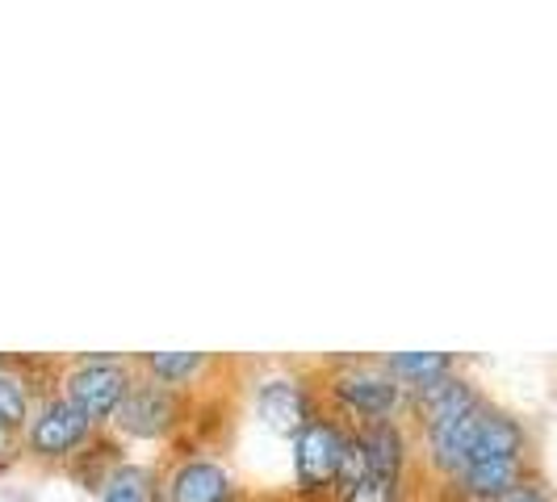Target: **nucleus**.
<instances>
[{
  "instance_id": "obj_1",
  "label": "nucleus",
  "mask_w": 557,
  "mask_h": 502,
  "mask_svg": "<svg viewBox=\"0 0 557 502\" xmlns=\"http://www.w3.org/2000/svg\"><path fill=\"white\" fill-rule=\"evenodd\" d=\"M323 411L344 418L348 427H369L407 415V390L386 373L382 356H323L310 361Z\"/></svg>"
},
{
  "instance_id": "obj_2",
  "label": "nucleus",
  "mask_w": 557,
  "mask_h": 502,
  "mask_svg": "<svg viewBox=\"0 0 557 502\" xmlns=\"http://www.w3.org/2000/svg\"><path fill=\"white\" fill-rule=\"evenodd\" d=\"M197 411H201V398L197 393L172 390V386H160V381H151V377L139 373L131 393H126V402H122V411L113 415L110 431L126 448L131 444L181 448V436L197 423Z\"/></svg>"
},
{
  "instance_id": "obj_3",
  "label": "nucleus",
  "mask_w": 557,
  "mask_h": 502,
  "mask_svg": "<svg viewBox=\"0 0 557 502\" xmlns=\"http://www.w3.org/2000/svg\"><path fill=\"white\" fill-rule=\"evenodd\" d=\"M348 444H352V427L332 411H319L289 440V494L298 502H335Z\"/></svg>"
},
{
  "instance_id": "obj_4",
  "label": "nucleus",
  "mask_w": 557,
  "mask_h": 502,
  "mask_svg": "<svg viewBox=\"0 0 557 502\" xmlns=\"http://www.w3.org/2000/svg\"><path fill=\"white\" fill-rule=\"evenodd\" d=\"M135 377H139L135 356H126V352H76V356H63L59 390L97 431H110L113 415L122 411Z\"/></svg>"
},
{
  "instance_id": "obj_5",
  "label": "nucleus",
  "mask_w": 557,
  "mask_h": 502,
  "mask_svg": "<svg viewBox=\"0 0 557 502\" xmlns=\"http://www.w3.org/2000/svg\"><path fill=\"white\" fill-rule=\"evenodd\" d=\"M92 436H97V427L63 398V390H51L47 398H38L26 431L17 436V452H22V465L63 474L72 465V456L92 444Z\"/></svg>"
},
{
  "instance_id": "obj_6",
  "label": "nucleus",
  "mask_w": 557,
  "mask_h": 502,
  "mask_svg": "<svg viewBox=\"0 0 557 502\" xmlns=\"http://www.w3.org/2000/svg\"><path fill=\"white\" fill-rule=\"evenodd\" d=\"M251 406H256V418H260L277 440L289 444L310 418L323 411L314 373H310V361L269 364V368L251 381Z\"/></svg>"
},
{
  "instance_id": "obj_7",
  "label": "nucleus",
  "mask_w": 557,
  "mask_h": 502,
  "mask_svg": "<svg viewBox=\"0 0 557 502\" xmlns=\"http://www.w3.org/2000/svg\"><path fill=\"white\" fill-rule=\"evenodd\" d=\"M168 502H256L223 456L206 448H172L164 461Z\"/></svg>"
},
{
  "instance_id": "obj_8",
  "label": "nucleus",
  "mask_w": 557,
  "mask_h": 502,
  "mask_svg": "<svg viewBox=\"0 0 557 502\" xmlns=\"http://www.w3.org/2000/svg\"><path fill=\"white\" fill-rule=\"evenodd\" d=\"M486 402V393L478 386L474 377L466 373V368H457V373H448L441 381H432V386H423V390H411L407 393V427L416 431V440L423 436H432V431H441L448 427L453 418L470 415L474 406Z\"/></svg>"
},
{
  "instance_id": "obj_9",
  "label": "nucleus",
  "mask_w": 557,
  "mask_h": 502,
  "mask_svg": "<svg viewBox=\"0 0 557 502\" xmlns=\"http://www.w3.org/2000/svg\"><path fill=\"white\" fill-rule=\"evenodd\" d=\"M352 444L361 452L364 474H382V477L419 474V440L416 431L407 427V418H386V423L352 427Z\"/></svg>"
},
{
  "instance_id": "obj_10",
  "label": "nucleus",
  "mask_w": 557,
  "mask_h": 502,
  "mask_svg": "<svg viewBox=\"0 0 557 502\" xmlns=\"http://www.w3.org/2000/svg\"><path fill=\"white\" fill-rule=\"evenodd\" d=\"M219 356L210 352H139L135 356V368L143 377L160 381V386H172V390H189L197 393L206 386V377L219 368Z\"/></svg>"
},
{
  "instance_id": "obj_11",
  "label": "nucleus",
  "mask_w": 557,
  "mask_h": 502,
  "mask_svg": "<svg viewBox=\"0 0 557 502\" xmlns=\"http://www.w3.org/2000/svg\"><path fill=\"white\" fill-rule=\"evenodd\" d=\"M97 502H168L164 499V461H135V456H126V461L101 481Z\"/></svg>"
},
{
  "instance_id": "obj_12",
  "label": "nucleus",
  "mask_w": 557,
  "mask_h": 502,
  "mask_svg": "<svg viewBox=\"0 0 557 502\" xmlns=\"http://www.w3.org/2000/svg\"><path fill=\"white\" fill-rule=\"evenodd\" d=\"M122 461H126V444H122L113 431H97L92 444L72 456V465L63 469V477H72V481H76L81 490H88V494H97L101 481H106Z\"/></svg>"
},
{
  "instance_id": "obj_13",
  "label": "nucleus",
  "mask_w": 557,
  "mask_h": 502,
  "mask_svg": "<svg viewBox=\"0 0 557 502\" xmlns=\"http://www.w3.org/2000/svg\"><path fill=\"white\" fill-rule=\"evenodd\" d=\"M382 364L407 393L423 390V386H432V381L461 368V361L453 352H382Z\"/></svg>"
},
{
  "instance_id": "obj_14",
  "label": "nucleus",
  "mask_w": 557,
  "mask_h": 502,
  "mask_svg": "<svg viewBox=\"0 0 557 502\" xmlns=\"http://www.w3.org/2000/svg\"><path fill=\"white\" fill-rule=\"evenodd\" d=\"M335 502H416V477L361 474L339 486Z\"/></svg>"
},
{
  "instance_id": "obj_15",
  "label": "nucleus",
  "mask_w": 557,
  "mask_h": 502,
  "mask_svg": "<svg viewBox=\"0 0 557 502\" xmlns=\"http://www.w3.org/2000/svg\"><path fill=\"white\" fill-rule=\"evenodd\" d=\"M503 502H557V499H554V490L545 486V477H536V481H529L524 490H516L511 499H503Z\"/></svg>"
},
{
  "instance_id": "obj_16",
  "label": "nucleus",
  "mask_w": 557,
  "mask_h": 502,
  "mask_svg": "<svg viewBox=\"0 0 557 502\" xmlns=\"http://www.w3.org/2000/svg\"><path fill=\"white\" fill-rule=\"evenodd\" d=\"M13 465H22V452H17V440L0 431V474H4V469H13Z\"/></svg>"
}]
</instances>
